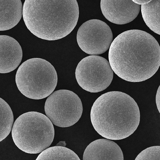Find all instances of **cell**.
I'll return each instance as SVG.
<instances>
[{
    "label": "cell",
    "instance_id": "cell-1",
    "mask_svg": "<svg viewBox=\"0 0 160 160\" xmlns=\"http://www.w3.org/2000/svg\"><path fill=\"white\" fill-rule=\"evenodd\" d=\"M109 59L112 69L119 78L129 82H142L151 78L158 69L160 47L149 33L127 31L112 42Z\"/></svg>",
    "mask_w": 160,
    "mask_h": 160
},
{
    "label": "cell",
    "instance_id": "cell-2",
    "mask_svg": "<svg viewBox=\"0 0 160 160\" xmlns=\"http://www.w3.org/2000/svg\"><path fill=\"white\" fill-rule=\"evenodd\" d=\"M79 15L76 0H25L22 8L28 29L37 37L50 41L69 34Z\"/></svg>",
    "mask_w": 160,
    "mask_h": 160
},
{
    "label": "cell",
    "instance_id": "cell-3",
    "mask_svg": "<svg viewBox=\"0 0 160 160\" xmlns=\"http://www.w3.org/2000/svg\"><path fill=\"white\" fill-rule=\"evenodd\" d=\"M96 131L107 139L122 140L132 135L140 122L138 106L132 98L119 91L108 92L99 97L90 113Z\"/></svg>",
    "mask_w": 160,
    "mask_h": 160
},
{
    "label": "cell",
    "instance_id": "cell-4",
    "mask_svg": "<svg viewBox=\"0 0 160 160\" xmlns=\"http://www.w3.org/2000/svg\"><path fill=\"white\" fill-rule=\"evenodd\" d=\"M15 145L30 154L42 152L48 148L54 139L55 130L49 118L42 113L30 112L20 116L12 129Z\"/></svg>",
    "mask_w": 160,
    "mask_h": 160
},
{
    "label": "cell",
    "instance_id": "cell-5",
    "mask_svg": "<svg viewBox=\"0 0 160 160\" xmlns=\"http://www.w3.org/2000/svg\"><path fill=\"white\" fill-rule=\"evenodd\" d=\"M58 81L54 67L47 60L38 58L22 63L16 76L17 85L22 94L35 100L49 96L55 90Z\"/></svg>",
    "mask_w": 160,
    "mask_h": 160
},
{
    "label": "cell",
    "instance_id": "cell-6",
    "mask_svg": "<svg viewBox=\"0 0 160 160\" xmlns=\"http://www.w3.org/2000/svg\"><path fill=\"white\" fill-rule=\"evenodd\" d=\"M81 99L73 92L59 90L53 92L48 98L45 105L47 116L55 125L68 127L76 123L83 112Z\"/></svg>",
    "mask_w": 160,
    "mask_h": 160
},
{
    "label": "cell",
    "instance_id": "cell-7",
    "mask_svg": "<svg viewBox=\"0 0 160 160\" xmlns=\"http://www.w3.org/2000/svg\"><path fill=\"white\" fill-rule=\"evenodd\" d=\"M75 76L79 86L90 92H98L107 88L113 77L109 62L99 56L91 55L78 63Z\"/></svg>",
    "mask_w": 160,
    "mask_h": 160
},
{
    "label": "cell",
    "instance_id": "cell-8",
    "mask_svg": "<svg viewBox=\"0 0 160 160\" xmlns=\"http://www.w3.org/2000/svg\"><path fill=\"white\" fill-rule=\"evenodd\" d=\"M113 39L110 27L98 19H92L84 23L79 28L77 35L79 48L92 55H100L108 50Z\"/></svg>",
    "mask_w": 160,
    "mask_h": 160
},
{
    "label": "cell",
    "instance_id": "cell-9",
    "mask_svg": "<svg viewBox=\"0 0 160 160\" xmlns=\"http://www.w3.org/2000/svg\"><path fill=\"white\" fill-rule=\"evenodd\" d=\"M140 5L131 0H101V8L105 18L113 23L123 25L134 20L138 16Z\"/></svg>",
    "mask_w": 160,
    "mask_h": 160
},
{
    "label": "cell",
    "instance_id": "cell-10",
    "mask_svg": "<svg viewBox=\"0 0 160 160\" xmlns=\"http://www.w3.org/2000/svg\"><path fill=\"white\" fill-rule=\"evenodd\" d=\"M22 58V48L16 40L7 35H0V73L16 69Z\"/></svg>",
    "mask_w": 160,
    "mask_h": 160
},
{
    "label": "cell",
    "instance_id": "cell-11",
    "mask_svg": "<svg viewBox=\"0 0 160 160\" xmlns=\"http://www.w3.org/2000/svg\"><path fill=\"white\" fill-rule=\"evenodd\" d=\"M83 160H124L119 146L109 139H102L91 143L87 147Z\"/></svg>",
    "mask_w": 160,
    "mask_h": 160
},
{
    "label": "cell",
    "instance_id": "cell-12",
    "mask_svg": "<svg viewBox=\"0 0 160 160\" xmlns=\"http://www.w3.org/2000/svg\"><path fill=\"white\" fill-rule=\"evenodd\" d=\"M22 8L21 0H0V31L15 27L22 18Z\"/></svg>",
    "mask_w": 160,
    "mask_h": 160
},
{
    "label": "cell",
    "instance_id": "cell-13",
    "mask_svg": "<svg viewBox=\"0 0 160 160\" xmlns=\"http://www.w3.org/2000/svg\"><path fill=\"white\" fill-rule=\"evenodd\" d=\"M160 1L152 0L148 4L141 5V10L143 20L153 32L160 35Z\"/></svg>",
    "mask_w": 160,
    "mask_h": 160
},
{
    "label": "cell",
    "instance_id": "cell-14",
    "mask_svg": "<svg viewBox=\"0 0 160 160\" xmlns=\"http://www.w3.org/2000/svg\"><path fill=\"white\" fill-rule=\"evenodd\" d=\"M36 160H81L72 150L61 146L48 148L38 156Z\"/></svg>",
    "mask_w": 160,
    "mask_h": 160
},
{
    "label": "cell",
    "instance_id": "cell-15",
    "mask_svg": "<svg viewBox=\"0 0 160 160\" xmlns=\"http://www.w3.org/2000/svg\"><path fill=\"white\" fill-rule=\"evenodd\" d=\"M14 121V115L10 106L0 98V142L9 134Z\"/></svg>",
    "mask_w": 160,
    "mask_h": 160
},
{
    "label": "cell",
    "instance_id": "cell-16",
    "mask_svg": "<svg viewBox=\"0 0 160 160\" xmlns=\"http://www.w3.org/2000/svg\"><path fill=\"white\" fill-rule=\"evenodd\" d=\"M135 160H160V146H152L143 150Z\"/></svg>",
    "mask_w": 160,
    "mask_h": 160
},
{
    "label": "cell",
    "instance_id": "cell-17",
    "mask_svg": "<svg viewBox=\"0 0 160 160\" xmlns=\"http://www.w3.org/2000/svg\"><path fill=\"white\" fill-rule=\"evenodd\" d=\"M160 86H159L158 89L157 91V94H156V103L158 111L159 113L160 112Z\"/></svg>",
    "mask_w": 160,
    "mask_h": 160
},
{
    "label": "cell",
    "instance_id": "cell-18",
    "mask_svg": "<svg viewBox=\"0 0 160 160\" xmlns=\"http://www.w3.org/2000/svg\"><path fill=\"white\" fill-rule=\"evenodd\" d=\"M152 0H133L132 2L139 5H142L148 4Z\"/></svg>",
    "mask_w": 160,
    "mask_h": 160
},
{
    "label": "cell",
    "instance_id": "cell-19",
    "mask_svg": "<svg viewBox=\"0 0 160 160\" xmlns=\"http://www.w3.org/2000/svg\"><path fill=\"white\" fill-rule=\"evenodd\" d=\"M66 145V143L65 141L60 142L58 143L56 146H61L63 147H65Z\"/></svg>",
    "mask_w": 160,
    "mask_h": 160
}]
</instances>
